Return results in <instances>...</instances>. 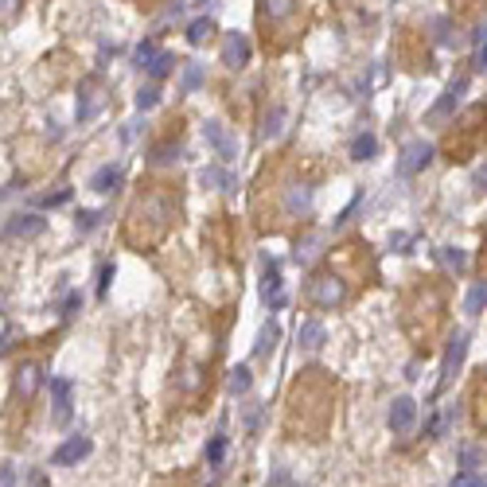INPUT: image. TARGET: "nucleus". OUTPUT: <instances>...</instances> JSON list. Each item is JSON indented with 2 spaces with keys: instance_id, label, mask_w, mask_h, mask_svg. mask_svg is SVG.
<instances>
[{
  "instance_id": "nucleus-1",
  "label": "nucleus",
  "mask_w": 487,
  "mask_h": 487,
  "mask_svg": "<svg viewBox=\"0 0 487 487\" xmlns=\"http://www.w3.org/2000/svg\"><path fill=\"white\" fill-rule=\"evenodd\" d=\"M328 421H332V386H328L324 370H304L296 378V386L288 390V414H285L288 433L316 441L328 429Z\"/></svg>"
},
{
  "instance_id": "nucleus-2",
  "label": "nucleus",
  "mask_w": 487,
  "mask_h": 487,
  "mask_svg": "<svg viewBox=\"0 0 487 487\" xmlns=\"http://www.w3.org/2000/svg\"><path fill=\"white\" fill-rule=\"evenodd\" d=\"M176 207H179V199L168 192V184L137 195V203L129 207V219H125L129 246H137V250H152V246L172 230V222H176Z\"/></svg>"
},
{
  "instance_id": "nucleus-3",
  "label": "nucleus",
  "mask_w": 487,
  "mask_h": 487,
  "mask_svg": "<svg viewBox=\"0 0 487 487\" xmlns=\"http://www.w3.org/2000/svg\"><path fill=\"white\" fill-rule=\"evenodd\" d=\"M308 300L316 304V308H340V304L347 300V285L335 273H320V277L308 281Z\"/></svg>"
},
{
  "instance_id": "nucleus-4",
  "label": "nucleus",
  "mask_w": 487,
  "mask_h": 487,
  "mask_svg": "<svg viewBox=\"0 0 487 487\" xmlns=\"http://www.w3.org/2000/svg\"><path fill=\"white\" fill-rule=\"evenodd\" d=\"M429 156H433V148H429L425 140L406 145V148H402V160H398V176H417V172L429 164Z\"/></svg>"
},
{
  "instance_id": "nucleus-5",
  "label": "nucleus",
  "mask_w": 487,
  "mask_h": 487,
  "mask_svg": "<svg viewBox=\"0 0 487 487\" xmlns=\"http://www.w3.org/2000/svg\"><path fill=\"white\" fill-rule=\"evenodd\" d=\"M222 63H226V67H246V63H250V39L242 36V31H230L226 39H222Z\"/></svg>"
},
{
  "instance_id": "nucleus-6",
  "label": "nucleus",
  "mask_w": 487,
  "mask_h": 487,
  "mask_svg": "<svg viewBox=\"0 0 487 487\" xmlns=\"http://www.w3.org/2000/svg\"><path fill=\"white\" fill-rule=\"evenodd\" d=\"M464 355H468V335L460 332L456 340L449 343V355H444V367H441V390L452 382V378H456V370H460V362H464Z\"/></svg>"
},
{
  "instance_id": "nucleus-7",
  "label": "nucleus",
  "mask_w": 487,
  "mask_h": 487,
  "mask_svg": "<svg viewBox=\"0 0 487 487\" xmlns=\"http://www.w3.org/2000/svg\"><path fill=\"white\" fill-rule=\"evenodd\" d=\"M203 137H207V145L214 148V152L222 156V160H234L238 156V140L226 133V129L219 125V121H207V129H203Z\"/></svg>"
},
{
  "instance_id": "nucleus-8",
  "label": "nucleus",
  "mask_w": 487,
  "mask_h": 487,
  "mask_svg": "<svg viewBox=\"0 0 487 487\" xmlns=\"http://www.w3.org/2000/svg\"><path fill=\"white\" fill-rule=\"evenodd\" d=\"M90 449H94V444H90V436H70L67 444H59V449H55L51 464H59V468H67V464H78L82 456H90Z\"/></svg>"
},
{
  "instance_id": "nucleus-9",
  "label": "nucleus",
  "mask_w": 487,
  "mask_h": 487,
  "mask_svg": "<svg viewBox=\"0 0 487 487\" xmlns=\"http://www.w3.org/2000/svg\"><path fill=\"white\" fill-rule=\"evenodd\" d=\"M464 90H468V78H456V82H452V86L441 94V102H436L433 110H429V121L436 125V121H444V117H449V113L460 105V94H464Z\"/></svg>"
},
{
  "instance_id": "nucleus-10",
  "label": "nucleus",
  "mask_w": 487,
  "mask_h": 487,
  "mask_svg": "<svg viewBox=\"0 0 487 487\" xmlns=\"http://www.w3.org/2000/svg\"><path fill=\"white\" fill-rule=\"evenodd\" d=\"M261 296L269 300V308H285V293H281V269H277V261H266V277H261Z\"/></svg>"
},
{
  "instance_id": "nucleus-11",
  "label": "nucleus",
  "mask_w": 487,
  "mask_h": 487,
  "mask_svg": "<svg viewBox=\"0 0 487 487\" xmlns=\"http://www.w3.org/2000/svg\"><path fill=\"white\" fill-rule=\"evenodd\" d=\"M102 102H105L102 86H98V78H90L86 86H82V98H78V121H90L98 110H102Z\"/></svg>"
},
{
  "instance_id": "nucleus-12",
  "label": "nucleus",
  "mask_w": 487,
  "mask_h": 487,
  "mask_svg": "<svg viewBox=\"0 0 487 487\" xmlns=\"http://www.w3.org/2000/svg\"><path fill=\"white\" fill-rule=\"evenodd\" d=\"M414 417H417V402L414 398H398L390 409V429L394 433H409L414 429Z\"/></svg>"
},
{
  "instance_id": "nucleus-13",
  "label": "nucleus",
  "mask_w": 487,
  "mask_h": 487,
  "mask_svg": "<svg viewBox=\"0 0 487 487\" xmlns=\"http://www.w3.org/2000/svg\"><path fill=\"white\" fill-rule=\"evenodd\" d=\"M39 390V367L36 362H23L20 370H16V398L20 402H31Z\"/></svg>"
},
{
  "instance_id": "nucleus-14",
  "label": "nucleus",
  "mask_w": 487,
  "mask_h": 487,
  "mask_svg": "<svg viewBox=\"0 0 487 487\" xmlns=\"http://www.w3.org/2000/svg\"><path fill=\"white\" fill-rule=\"evenodd\" d=\"M51 390H55V425H67L70 421V382L67 378H55Z\"/></svg>"
},
{
  "instance_id": "nucleus-15",
  "label": "nucleus",
  "mask_w": 487,
  "mask_h": 487,
  "mask_svg": "<svg viewBox=\"0 0 487 487\" xmlns=\"http://www.w3.org/2000/svg\"><path fill=\"white\" fill-rule=\"evenodd\" d=\"M312 203V187L308 184H288L285 192V214H304Z\"/></svg>"
},
{
  "instance_id": "nucleus-16",
  "label": "nucleus",
  "mask_w": 487,
  "mask_h": 487,
  "mask_svg": "<svg viewBox=\"0 0 487 487\" xmlns=\"http://www.w3.org/2000/svg\"><path fill=\"white\" fill-rule=\"evenodd\" d=\"M43 234V219L39 214H20V219L8 222V238H36Z\"/></svg>"
},
{
  "instance_id": "nucleus-17",
  "label": "nucleus",
  "mask_w": 487,
  "mask_h": 487,
  "mask_svg": "<svg viewBox=\"0 0 487 487\" xmlns=\"http://www.w3.org/2000/svg\"><path fill=\"white\" fill-rule=\"evenodd\" d=\"M296 12V0H261V16L269 23H285Z\"/></svg>"
},
{
  "instance_id": "nucleus-18",
  "label": "nucleus",
  "mask_w": 487,
  "mask_h": 487,
  "mask_svg": "<svg viewBox=\"0 0 487 487\" xmlns=\"http://www.w3.org/2000/svg\"><path fill=\"white\" fill-rule=\"evenodd\" d=\"M117 184H121V168H113V164H105V168L98 172L94 179H90V187H94V192H113Z\"/></svg>"
},
{
  "instance_id": "nucleus-19",
  "label": "nucleus",
  "mask_w": 487,
  "mask_h": 487,
  "mask_svg": "<svg viewBox=\"0 0 487 487\" xmlns=\"http://www.w3.org/2000/svg\"><path fill=\"white\" fill-rule=\"evenodd\" d=\"M199 179H203V187H219V192H234V179H230L222 168H203V172H199Z\"/></svg>"
},
{
  "instance_id": "nucleus-20",
  "label": "nucleus",
  "mask_w": 487,
  "mask_h": 487,
  "mask_svg": "<svg viewBox=\"0 0 487 487\" xmlns=\"http://www.w3.org/2000/svg\"><path fill=\"white\" fill-rule=\"evenodd\" d=\"M436 258H441V261H444V266H449V269H452V273H460V269H464V266H468V253H464V250H460V246H444V250H436Z\"/></svg>"
},
{
  "instance_id": "nucleus-21",
  "label": "nucleus",
  "mask_w": 487,
  "mask_h": 487,
  "mask_svg": "<svg viewBox=\"0 0 487 487\" xmlns=\"http://www.w3.org/2000/svg\"><path fill=\"white\" fill-rule=\"evenodd\" d=\"M375 152H378V140L370 137V133H362V137L351 145V156H355V160H375Z\"/></svg>"
},
{
  "instance_id": "nucleus-22",
  "label": "nucleus",
  "mask_w": 487,
  "mask_h": 487,
  "mask_svg": "<svg viewBox=\"0 0 487 487\" xmlns=\"http://www.w3.org/2000/svg\"><path fill=\"white\" fill-rule=\"evenodd\" d=\"M300 343L304 347H320V343H324V324H316V320L300 324Z\"/></svg>"
},
{
  "instance_id": "nucleus-23",
  "label": "nucleus",
  "mask_w": 487,
  "mask_h": 487,
  "mask_svg": "<svg viewBox=\"0 0 487 487\" xmlns=\"http://www.w3.org/2000/svg\"><path fill=\"white\" fill-rule=\"evenodd\" d=\"M226 390L230 394H246V390H250V367H234V370H230Z\"/></svg>"
},
{
  "instance_id": "nucleus-24",
  "label": "nucleus",
  "mask_w": 487,
  "mask_h": 487,
  "mask_svg": "<svg viewBox=\"0 0 487 487\" xmlns=\"http://www.w3.org/2000/svg\"><path fill=\"white\" fill-rule=\"evenodd\" d=\"M483 304H487V281H480V285L472 288V293H468V300H464V312H483Z\"/></svg>"
},
{
  "instance_id": "nucleus-25",
  "label": "nucleus",
  "mask_w": 487,
  "mask_h": 487,
  "mask_svg": "<svg viewBox=\"0 0 487 487\" xmlns=\"http://www.w3.org/2000/svg\"><path fill=\"white\" fill-rule=\"evenodd\" d=\"M211 31H214L211 20H192V28H187V39L199 47V43H207V39H211Z\"/></svg>"
},
{
  "instance_id": "nucleus-26",
  "label": "nucleus",
  "mask_w": 487,
  "mask_h": 487,
  "mask_svg": "<svg viewBox=\"0 0 487 487\" xmlns=\"http://www.w3.org/2000/svg\"><path fill=\"white\" fill-rule=\"evenodd\" d=\"M179 86H184L187 94L203 86V67H199V63H187V67H184V82H179Z\"/></svg>"
},
{
  "instance_id": "nucleus-27",
  "label": "nucleus",
  "mask_w": 487,
  "mask_h": 487,
  "mask_svg": "<svg viewBox=\"0 0 487 487\" xmlns=\"http://www.w3.org/2000/svg\"><path fill=\"white\" fill-rule=\"evenodd\" d=\"M172 63L176 59H172L168 51H156V59L148 63V74H152V78H164V74H172Z\"/></svg>"
},
{
  "instance_id": "nucleus-28",
  "label": "nucleus",
  "mask_w": 487,
  "mask_h": 487,
  "mask_svg": "<svg viewBox=\"0 0 487 487\" xmlns=\"http://www.w3.org/2000/svg\"><path fill=\"white\" fill-rule=\"evenodd\" d=\"M281 121H285V110H273L266 117V125H261V137H277L281 133Z\"/></svg>"
},
{
  "instance_id": "nucleus-29",
  "label": "nucleus",
  "mask_w": 487,
  "mask_h": 487,
  "mask_svg": "<svg viewBox=\"0 0 487 487\" xmlns=\"http://www.w3.org/2000/svg\"><path fill=\"white\" fill-rule=\"evenodd\" d=\"M156 102H160V90H156V86H145L137 94V110H152Z\"/></svg>"
},
{
  "instance_id": "nucleus-30",
  "label": "nucleus",
  "mask_w": 487,
  "mask_h": 487,
  "mask_svg": "<svg viewBox=\"0 0 487 487\" xmlns=\"http://www.w3.org/2000/svg\"><path fill=\"white\" fill-rule=\"evenodd\" d=\"M277 335H281V328L277 324H269L266 332H261V343H258V355H266V351H273V343H277Z\"/></svg>"
},
{
  "instance_id": "nucleus-31",
  "label": "nucleus",
  "mask_w": 487,
  "mask_h": 487,
  "mask_svg": "<svg viewBox=\"0 0 487 487\" xmlns=\"http://www.w3.org/2000/svg\"><path fill=\"white\" fill-rule=\"evenodd\" d=\"M179 156V148H172V145H160V148H152V164H172Z\"/></svg>"
},
{
  "instance_id": "nucleus-32",
  "label": "nucleus",
  "mask_w": 487,
  "mask_h": 487,
  "mask_svg": "<svg viewBox=\"0 0 487 487\" xmlns=\"http://www.w3.org/2000/svg\"><path fill=\"white\" fill-rule=\"evenodd\" d=\"M222 452H226V436H214V441H211V449H207V460H211V464H219V460H222Z\"/></svg>"
},
{
  "instance_id": "nucleus-33",
  "label": "nucleus",
  "mask_w": 487,
  "mask_h": 487,
  "mask_svg": "<svg viewBox=\"0 0 487 487\" xmlns=\"http://www.w3.org/2000/svg\"><path fill=\"white\" fill-rule=\"evenodd\" d=\"M152 59H156V47H152V43H140V47H137V67H148Z\"/></svg>"
},
{
  "instance_id": "nucleus-34",
  "label": "nucleus",
  "mask_w": 487,
  "mask_h": 487,
  "mask_svg": "<svg viewBox=\"0 0 487 487\" xmlns=\"http://www.w3.org/2000/svg\"><path fill=\"white\" fill-rule=\"evenodd\" d=\"M16 12H20V0H0V23H8Z\"/></svg>"
},
{
  "instance_id": "nucleus-35",
  "label": "nucleus",
  "mask_w": 487,
  "mask_h": 487,
  "mask_svg": "<svg viewBox=\"0 0 487 487\" xmlns=\"http://www.w3.org/2000/svg\"><path fill=\"white\" fill-rule=\"evenodd\" d=\"M110 281H113V266H102V273H98V296L110 293Z\"/></svg>"
},
{
  "instance_id": "nucleus-36",
  "label": "nucleus",
  "mask_w": 487,
  "mask_h": 487,
  "mask_svg": "<svg viewBox=\"0 0 487 487\" xmlns=\"http://www.w3.org/2000/svg\"><path fill=\"white\" fill-rule=\"evenodd\" d=\"M94 222H98V211H82L78 214V230H94Z\"/></svg>"
},
{
  "instance_id": "nucleus-37",
  "label": "nucleus",
  "mask_w": 487,
  "mask_h": 487,
  "mask_svg": "<svg viewBox=\"0 0 487 487\" xmlns=\"http://www.w3.org/2000/svg\"><path fill=\"white\" fill-rule=\"evenodd\" d=\"M452 487H487V483H480V480H476V476H468V472H464V476H460V480L452 483Z\"/></svg>"
},
{
  "instance_id": "nucleus-38",
  "label": "nucleus",
  "mask_w": 487,
  "mask_h": 487,
  "mask_svg": "<svg viewBox=\"0 0 487 487\" xmlns=\"http://www.w3.org/2000/svg\"><path fill=\"white\" fill-rule=\"evenodd\" d=\"M78 304H82V296H78V293H70V296H67V304H63V308H67V316H70L74 308H78Z\"/></svg>"
},
{
  "instance_id": "nucleus-39",
  "label": "nucleus",
  "mask_w": 487,
  "mask_h": 487,
  "mask_svg": "<svg viewBox=\"0 0 487 487\" xmlns=\"http://www.w3.org/2000/svg\"><path fill=\"white\" fill-rule=\"evenodd\" d=\"M476 63H480V67H483V70H487V43H483V47H480V55H476Z\"/></svg>"
},
{
  "instance_id": "nucleus-40",
  "label": "nucleus",
  "mask_w": 487,
  "mask_h": 487,
  "mask_svg": "<svg viewBox=\"0 0 487 487\" xmlns=\"http://www.w3.org/2000/svg\"><path fill=\"white\" fill-rule=\"evenodd\" d=\"M0 487H12V472H8V468L0 472Z\"/></svg>"
},
{
  "instance_id": "nucleus-41",
  "label": "nucleus",
  "mask_w": 487,
  "mask_h": 487,
  "mask_svg": "<svg viewBox=\"0 0 487 487\" xmlns=\"http://www.w3.org/2000/svg\"><path fill=\"white\" fill-rule=\"evenodd\" d=\"M483 406H487V390H483ZM483 414H487V409H483Z\"/></svg>"
}]
</instances>
